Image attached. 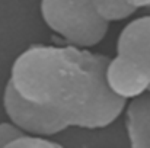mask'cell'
Segmentation results:
<instances>
[{"label":"cell","mask_w":150,"mask_h":148,"mask_svg":"<svg viewBox=\"0 0 150 148\" xmlns=\"http://www.w3.org/2000/svg\"><path fill=\"white\" fill-rule=\"evenodd\" d=\"M106 77L112 92L125 100L150 92V15L121 31Z\"/></svg>","instance_id":"cell-2"},{"label":"cell","mask_w":150,"mask_h":148,"mask_svg":"<svg viewBox=\"0 0 150 148\" xmlns=\"http://www.w3.org/2000/svg\"><path fill=\"white\" fill-rule=\"evenodd\" d=\"M3 148H61V147L57 142L48 140L47 137L22 134L18 138L12 140L7 145H4Z\"/></svg>","instance_id":"cell-6"},{"label":"cell","mask_w":150,"mask_h":148,"mask_svg":"<svg viewBox=\"0 0 150 148\" xmlns=\"http://www.w3.org/2000/svg\"><path fill=\"white\" fill-rule=\"evenodd\" d=\"M95 12L105 22H117L128 18L134 13V9L125 3V0H91Z\"/></svg>","instance_id":"cell-5"},{"label":"cell","mask_w":150,"mask_h":148,"mask_svg":"<svg viewBox=\"0 0 150 148\" xmlns=\"http://www.w3.org/2000/svg\"><path fill=\"white\" fill-rule=\"evenodd\" d=\"M124 110L130 148H150V92L131 97Z\"/></svg>","instance_id":"cell-4"},{"label":"cell","mask_w":150,"mask_h":148,"mask_svg":"<svg viewBox=\"0 0 150 148\" xmlns=\"http://www.w3.org/2000/svg\"><path fill=\"white\" fill-rule=\"evenodd\" d=\"M41 15L48 28L79 48L99 44L108 32L109 23L95 12L91 0H41Z\"/></svg>","instance_id":"cell-3"},{"label":"cell","mask_w":150,"mask_h":148,"mask_svg":"<svg viewBox=\"0 0 150 148\" xmlns=\"http://www.w3.org/2000/svg\"><path fill=\"white\" fill-rule=\"evenodd\" d=\"M25 132H22L18 126H15L10 121L9 122H0V148L7 145L12 140L18 138L19 135H22Z\"/></svg>","instance_id":"cell-7"},{"label":"cell","mask_w":150,"mask_h":148,"mask_svg":"<svg viewBox=\"0 0 150 148\" xmlns=\"http://www.w3.org/2000/svg\"><path fill=\"white\" fill-rule=\"evenodd\" d=\"M125 3L128 6H131L134 10H137L139 7H147V6H150V0H125Z\"/></svg>","instance_id":"cell-8"},{"label":"cell","mask_w":150,"mask_h":148,"mask_svg":"<svg viewBox=\"0 0 150 148\" xmlns=\"http://www.w3.org/2000/svg\"><path fill=\"white\" fill-rule=\"evenodd\" d=\"M108 64L109 57L74 45H32L15 60L7 83L41 107L60 132L71 126L99 129L125 106L108 83Z\"/></svg>","instance_id":"cell-1"}]
</instances>
